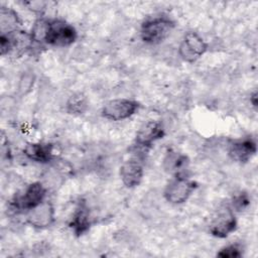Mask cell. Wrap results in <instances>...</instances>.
<instances>
[{
  "instance_id": "9",
  "label": "cell",
  "mask_w": 258,
  "mask_h": 258,
  "mask_svg": "<svg viewBox=\"0 0 258 258\" xmlns=\"http://www.w3.org/2000/svg\"><path fill=\"white\" fill-rule=\"evenodd\" d=\"M165 132L161 123L155 120H149L145 122L137 131L134 146L148 150L153 143L163 138Z\"/></svg>"
},
{
  "instance_id": "14",
  "label": "cell",
  "mask_w": 258,
  "mask_h": 258,
  "mask_svg": "<svg viewBox=\"0 0 258 258\" xmlns=\"http://www.w3.org/2000/svg\"><path fill=\"white\" fill-rule=\"evenodd\" d=\"M0 25H1V33H9L18 29L20 25V19L17 13L11 9L2 7L0 11Z\"/></svg>"
},
{
  "instance_id": "3",
  "label": "cell",
  "mask_w": 258,
  "mask_h": 258,
  "mask_svg": "<svg viewBox=\"0 0 258 258\" xmlns=\"http://www.w3.org/2000/svg\"><path fill=\"white\" fill-rule=\"evenodd\" d=\"M46 192L47 188L42 182L34 181L17 192L11 200L10 206L16 212H29L45 201Z\"/></svg>"
},
{
  "instance_id": "15",
  "label": "cell",
  "mask_w": 258,
  "mask_h": 258,
  "mask_svg": "<svg viewBox=\"0 0 258 258\" xmlns=\"http://www.w3.org/2000/svg\"><path fill=\"white\" fill-rule=\"evenodd\" d=\"M186 162L187 158L185 155L169 150L163 159V167L168 172H173L174 174L181 173L183 172L181 169H184Z\"/></svg>"
},
{
  "instance_id": "21",
  "label": "cell",
  "mask_w": 258,
  "mask_h": 258,
  "mask_svg": "<svg viewBox=\"0 0 258 258\" xmlns=\"http://www.w3.org/2000/svg\"><path fill=\"white\" fill-rule=\"evenodd\" d=\"M250 103L252 104V106L256 109L257 108V103H258V94L257 92H253V94L250 96Z\"/></svg>"
},
{
  "instance_id": "7",
  "label": "cell",
  "mask_w": 258,
  "mask_h": 258,
  "mask_svg": "<svg viewBox=\"0 0 258 258\" xmlns=\"http://www.w3.org/2000/svg\"><path fill=\"white\" fill-rule=\"evenodd\" d=\"M207 50L208 43L199 33L194 31L186 32L178 45V54L180 58L190 63L197 61Z\"/></svg>"
},
{
  "instance_id": "12",
  "label": "cell",
  "mask_w": 258,
  "mask_h": 258,
  "mask_svg": "<svg viewBox=\"0 0 258 258\" xmlns=\"http://www.w3.org/2000/svg\"><path fill=\"white\" fill-rule=\"evenodd\" d=\"M69 226L76 236H82L90 230L92 226V217L86 202L82 201L78 204L73 213Z\"/></svg>"
},
{
  "instance_id": "1",
  "label": "cell",
  "mask_w": 258,
  "mask_h": 258,
  "mask_svg": "<svg viewBox=\"0 0 258 258\" xmlns=\"http://www.w3.org/2000/svg\"><path fill=\"white\" fill-rule=\"evenodd\" d=\"M174 28V22L167 16H153L144 20L140 27V37L147 44L163 41Z\"/></svg>"
},
{
  "instance_id": "20",
  "label": "cell",
  "mask_w": 258,
  "mask_h": 258,
  "mask_svg": "<svg viewBox=\"0 0 258 258\" xmlns=\"http://www.w3.org/2000/svg\"><path fill=\"white\" fill-rule=\"evenodd\" d=\"M34 84V76L33 74L26 72L24 73L20 80H19V85H18V91L21 95H26L27 93L30 92Z\"/></svg>"
},
{
  "instance_id": "5",
  "label": "cell",
  "mask_w": 258,
  "mask_h": 258,
  "mask_svg": "<svg viewBox=\"0 0 258 258\" xmlns=\"http://www.w3.org/2000/svg\"><path fill=\"white\" fill-rule=\"evenodd\" d=\"M78 37L76 28L60 19H48L45 44L66 47L73 44Z\"/></svg>"
},
{
  "instance_id": "18",
  "label": "cell",
  "mask_w": 258,
  "mask_h": 258,
  "mask_svg": "<svg viewBox=\"0 0 258 258\" xmlns=\"http://www.w3.org/2000/svg\"><path fill=\"white\" fill-rule=\"evenodd\" d=\"M250 205V199L247 192L240 191L236 194L231 202V209L234 212H241L244 211Z\"/></svg>"
},
{
  "instance_id": "4",
  "label": "cell",
  "mask_w": 258,
  "mask_h": 258,
  "mask_svg": "<svg viewBox=\"0 0 258 258\" xmlns=\"http://www.w3.org/2000/svg\"><path fill=\"white\" fill-rule=\"evenodd\" d=\"M196 187V181L191 180L183 172L176 173L165 185L163 196L168 203L180 205L188 200Z\"/></svg>"
},
{
  "instance_id": "11",
  "label": "cell",
  "mask_w": 258,
  "mask_h": 258,
  "mask_svg": "<svg viewBox=\"0 0 258 258\" xmlns=\"http://www.w3.org/2000/svg\"><path fill=\"white\" fill-rule=\"evenodd\" d=\"M257 152V143L251 137L232 141L228 146L230 158L239 163L248 162Z\"/></svg>"
},
{
  "instance_id": "13",
  "label": "cell",
  "mask_w": 258,
  "mask_h": 258,
  "mask_svg": "<svg viewBox=\"0 0 258 258\" xmlns=\"http://www.w3.org/2000/svg\"><path fill=\"white\" fill-rule=\"evenodd\" d=\"M23 153L29 160L38 163H48L54 158L53 145L50 143H28L25 145Z\"/></svg>"
},
{
  "instance_id": "10",
  "label": "cell",
  "mask_w": 258,
  "mask_h": 258,
  "mask_svg": "<svg viewBox=\"0 0 258 258\" xmlns=\"http://www.w3.org/2000/svg\"><path fill=\"white\" fill-rule=\"evenodd\" d=\"M54 220V208L49 201H43L27 212V223L36 229L48 228L53 224Z\"/></svg>"
},
{
  "instance_id": "19",
  "label": "cell",
  "mask_w": 258,
  "mask_h": 258,
  "mask_svg": "<svg viewBox=\"0 0 258 258\" xmlns=\"http://www.w3.org/2000/svg\"><path fill=\"white\" fill-rule=\"evenodd\" d=\"M218 257L222 258H237L242 256V247L238 244H230L222 249L217 253Z\"/></svg>"
},
{
  "instance_id": "6",
  "label": "cell",
  "mask_w": 258,
  "mask_h": 258,
  "mask_svg": "<svg viewBox=\"0 0 258 258\" xmlns=\"http://www.w3.org/2000/svg\"><path fill=\"white\" fill-rule=\"evenodd\" d=\"M139 107V103L131 99H113L108 101L102 108V116L111 121H121L133 116Z\"/></svg>"
},
{
  "instance_id": "17",
  "label": "cell",
  "mask_w": 258,
  "mask_h": 258,
  "mask_svg": "<svg viewBox=\"0 0 258 258\" xmlns=\"http://www.w3.org/2000/svg\"><path fill=\"white\" fill-rule=\"evenodd\" d=\"M66 107H67V111L70 114L80 115L86 111L88 107V102L86 97L82 93H76L69 98V100L67 101Z\"/></svg>"
},
{
  "instance_id": "16",
  "label": "cell",
  "mask_w": 258,
  "mask_h": 258,
  "mask_svg": "<svg viewBox=\"0 0 258 258\" xmlns=\"http://www.w3.org/2000/svg\"><path fill=\"white\" fill-rule=\"evenodd\" d=\"M47 27H48V19L40 17L35 20L30 31V37L33 43L45 44Z\"/></svg>"
},
{
  "instance_id": "2",
  "label": "cell",
  "mask_w": 258,
  "mask_h": 258,
  "mask_svg": "<svg viewBox=\"0 0 258 258\" xmlns=\"http://www.w3.org/2000/svg\"><path fill=\"white\" fill-rule=\"evenodd\" d=\"M145 151L147 150L134 146V151L131 153V156L120 166V178L123 184L128 188L139 185L143 178Z\"/></svg>"
},
{
  "instance_id": "8",
  "label": "cell",
  "mask_w": 258,
  "mask_h": 258,
  "mask_svg": "<svg viewBox=\"0 0 258 258\" xmlns=\"http://www.w3.org/2000/svg\"><path fill=\"white\" fill-rule=\"evenodd\" d=\"M237 229L235 212L230 206L218 210L210 223V232L217 238H226Z\"/></svg>"
}]
</instances>
